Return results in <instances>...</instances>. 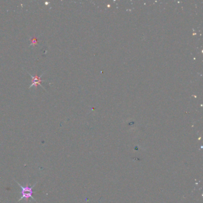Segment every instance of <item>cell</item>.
Here are the masks:
<instances>
[{
  "instance_id": "6da1fadb",
  "label": "cell",
  "mask_w": 203,
  "mask_h": 203,
  "mask_svg": "<svg viewBox=\"0 0 203 203\" xmlns=\"http://www.w3.org/2000/svg\"><path fill=\"white\" fill-rule=\"evenodd\" d=\"M17 184L18 185V186H19L22 189V196H21V198L19 200H18V201H21L23 199H24L26 200V202H28V200L29 198H32L33 200H35L34 198L33 197V196H32L33 193H34L33 188L36 185V183L34 185L32 186V187H29L28 184L26 185L25 187H23V186L21 185H20V183H18V182H17Z\"/></svg>"
},
{
  "instance_id": "7a4b0ae2",
  "label": "cell",
  "mask_w": 203,
  "mask_h": 203,
  "mask_svg": "<svg viewBox=\"0 0 203 203\" xmlns=\"http://www.w3.org/2000/svg\"><path fill=\"white\" fill-rule=\"evenodd\" d=\"M32 84L31 86H30V87L35 86V87L36 88L37 85H41V83L43 81H42V80H41V76H37V75L35 76H32Z\"/></svg>"
}]
</instances>
